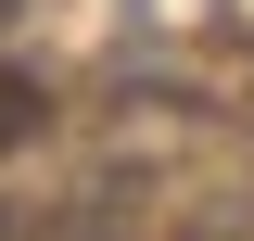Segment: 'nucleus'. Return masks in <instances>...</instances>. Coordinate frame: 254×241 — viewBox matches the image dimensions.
Listing matches in <instances>:
<instances>
[{"label": "nucleus", "mask_w": 254, "mask_h": 241, "mask_svg": "<svg viewBox=\"0 0 254 241\" xmlns=\"http://www.w3.org/2000/svg\"><path fill=\"white\" fill-rule=\"evenodd\" d=\"M13 140H38V89H26V76H0V152H13Z\"/></svg>", "instance_id": "obj_1"}]
</instances>
